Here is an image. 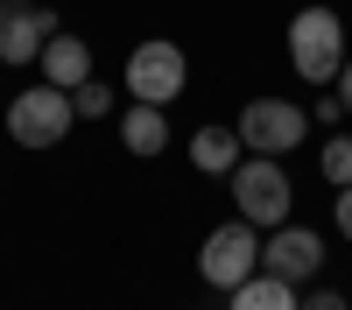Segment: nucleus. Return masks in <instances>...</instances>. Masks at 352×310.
I'll use <instances>...</instances> for the list:
<instances>
[{
  "label": "nucleus",
  "instance_id": "f257e3e1",
  "mask_svg": "<svg viewBox=\"0 0 352 310\" xmlns=\"http://www.w3.org/2000/svg\"><path fill=\"white\" fill-rule=\"evenodd\" d=\"M232 190V212H240L247 225H261V233H275V225L296 212V184H289V169L275 155H240V169L226 177Z\"/></svg>",
  "mask_w": 352,
  "mask_h": 310
},
{
  "label": "nucleus",
  "instance_id": "1a4fd4ad",
  "mask_svg": "<svg viewBox=\"0 0 352 310\" xmlns=\"http://www.w3.org/2000/svg\"><path fill=\"white\" fill-rule=\"evenodd\" d=\"M36 64H43V78H50V85L78 92V85L92 78V43H85V36H64V28H56V36L43 43V56H36Z\"/></svg>",
  "mask_w": 352,
  "mask_h": 310
},
{
  "label": "nucleus",
  "instance_id": "6ab92c4d",
  "mask_svg": "<svg viewBox=\"0 0 352 310\" xmlns=\"http://www.w3.org/2000/svg\"><path fill=\"white\" fill-rule=\"evenodd\" d=\"M0 21H8V0H0Z\"/></svg>",
  "mask_w": 352,
  "mask_h": 310
},
{
  "label": "nucleus",
  "instance_id": "423d86ee",
  "mask_svg": "<svg viewBox=\"0 0 352 310\" xmlns=\"http://www.w3.org/2000/svg\"><path fill=\"white\" fill-rule=\"evenodd\" d=\"M232 127H240V141H247L254 155H289V148L310 134V113H303L296 99H247Z\"/></svg>",
  "mask_w": 352,
  "mask_h": 310
},
{
  "label": "nucleus",
  "instance_id": "dca6fc26",
  "mask_svg": "<svg viewBox=\"0 0 352 310\" xmlns=\"http://www.w3.org/2000/svg\"><path fill=\"white\" fill-rule=\"evenodd\" d=\"M310 120H324V127H338V120H345V99L331 92V85H324V92H317V113H310Z\"/></svg>",
  "mask_w": 352,
  "mask_h": 310
},
{
  "label": "nucleus",
  "instance_id": "20e7f679",
  "mask_svg": "<svg viewBox=\"0 0 352 310\" xmlns=\"http://www.w3.org/2000/svg\"><path fill=\"white\" fill-rule=\"evenodd\" d=\"M197 275L212 282V289H240L247 275H261V225H247V219H226V225H212L204 233V247H197Z\"/></svg>",
  "mask_w": 352,
  "mask_h": 310
},
{
  "label": "nucleus",
  "instance_id": "ddd939ff",
  "mask_svg": "<svg viewBox=\"0 0 352 310\" xmlns=\"http://www.w3.org/2000/svg\"><path fill=\"white\" fill-rule=\"evenodd\" d=\"M317 169H324V184H352V134H331L324 148H317Z\"/></svg>",
  "mask_w": 352,
  "mask_h": 310
},
{
  "label": "nucleus",
  "instance_id": "9d476101",
  "mask_svg": "<svg viewBox=\"0 0 352 310\" xmlns=\"http://www.w3.org/2000/svg\"><path fill=\"white\" fill-rule=\"evenodd\" d=\"M120 141H127V155H141V162L162 155V148H169V113L127 99V113H120Z\"/></svg>",
  "mask_w": 352,
  "mask_h": 310
},
{
  "label": "nucleus",
  "instance_id": "9b49d317",
  "mask_svg": "<svg viewBox=\"0 0 352 310\" xmlns=\"http://www.w3.org/2000/svg\"><path fill=\"white\" fill-rule=\"evenodd\" d=\"M240 155H247L240 127H197V134H190V162L204 169V177H232V169H240Z\"/></svg>",
  "mask_w": 352,
  "mask_h": 310
},
{
  "label": "nucleus",
  "instance_id": "2eb2a0df",
  "mask_svg": "<svg viewBox=\"0 0 352 310\" xmlns=\"http://www.w3.org/2000/svg\"><path fill=\"white\" fill-rule=\"evenodd\" d=\"M296 310H352V296H345V289H310Z\"/></svg>",
  "mask_w": 352,
  "mask_h": 310
},
{
  "label": "nucleus",
  "instance_id": "f8f14e48",
  "mask_svg": "<svg viewBox=\"0 0 352 310\" xmlns=\"http://www.w3.org/2000/svg\"><path fill=\"white\" fill-rule=\"evenodd\" d=\"M296 303H303V296H296V282H282V275L261 268V275H247L240 289H232L226 310H296Z\"/></svg>",
  "mask_w": 352,
  "mask_h": 310
},
{
  "label": "nucleus",
  "instance_id": "39448f33",
  "mask_svg": "<svg viewBox=\"0 0 352 310\" xmlns=\"http://www.w3.org/2000/svg\"><path fill=\"white\" fill-rule=\"evenodd\" d=\"M184 85H190V56H184V43H169V36L134 43V56H127V99H141V106H169V99H184Z\"/></svg>",
  "mask_w": 352,
  "mask_h": 310
},
{
  "label": "nucleus",
  "instance_id": "7ed1b4c3",
  "mask_svg": "<svg viewBox=\"0 0 352 310\" xmlns=\"http://www.w3.org/2000/svg\"><path fill=\"white\" fill-rule=\"evenodd\" d=\"M289 64H296L303 85H331L345 71V21L331 8H303L289 21Z\"/></svg>",
  "mask_w": 352,
  "mask_h": 310
},
{
  "label": "nucleus",
  "instance_id": "a211bd4d",
  "mask_svg": "<svg viewBox=\"0 0 352 310\" xmlns=\"http://www.w3.org/2000/svg\"><path fill=\"white\" fill-rule=\"evenodd\" d=\"M331 92H338V99H345V120H352V56H345V71H338V78H331Z\"/></svg>",
  "mask_w": 352,
  "mask_h": 310
},
{
  "label": "nucleus",
  "instance_id": "f03ea898",
  "mask_svg": "<svg viewBox=\"0 0 352 310\" xmlns=\"http://www.w3.org/2000/svg\"><path fill=\"white\" fill-rule=\"evenodd\" d=\"M78 127V113H71V92L64 85H21V92L8 99V134H14V148H56Z\"/></svg>",
  "mask_w": 352,
  "mask_h": 310
},
{
  "label": "nucleus",
  "instance_id": "f3484780",
  "mask_svg": "<svg viewBox=\"0 0 352 310\" xmlns=\"http://www.w3.org/2000/svg\"><path fill=\"white\" fill-rule=\"evenodd\" d=\"M331 225L352 240V184H338V197H331Z\"/></svg>",
  "mask_w": 352,
  "mask_h": 310
},
{
  "label": "nucleus",
  "instance_id": "4468645a",
  "mask_svg": "<svg viewBox=\"0 0 352 310\" xmlns=\"http://www.w3.org/2000/svg\"><path fill=\"white\" fill-rule=\"evenodd\" d=\"M71 113H78V120H106V113H113V85L106 78H85L71 92Z\"/></svg>",
  "mask_w": 352,
  "mask_h": 310
},
{
  "label": "nucleus",
  "instance_id": "0eeeda50",
  "mask_svg": "<svg viewBox=\"0 0 352 310\" xmlns=\"http://www.w3.org/2000/svg\"><path fill=\"white\" fill-rule=\"evenodd\" d=\"M261 268L268 275H282V282H310L317 268H324V240L310 233V225H275L268 240H261Z\"/></svg>",
  "mask_w": 352,
  "mask_h": 310
},
{
  "label": "nucleus",
  "instance_id": "6e6552de",
  "mask_svg": "<svg viewBox=\"0 0 352 310\" xmlns=\"http://www.w3.org/2000/svg\"><path fill=\"white\" fill-rule=\"evenodd\" d=\"M50 36H56V14L50 8H8V21H0V64H8V71L36 64Z\"/></svg>",
  "mask_w": 352,
  "mask_h": 310
}]
</instances>
